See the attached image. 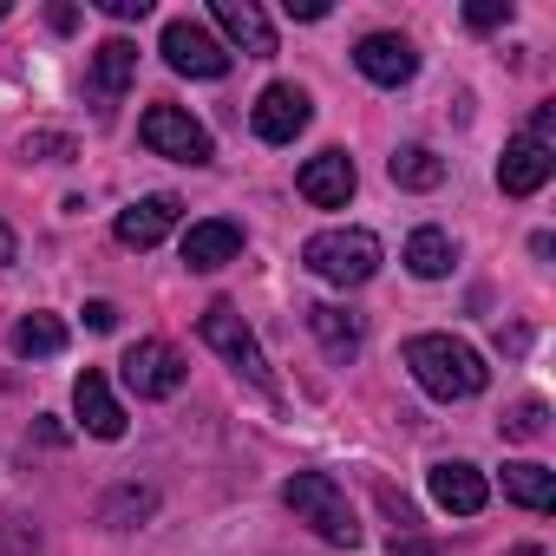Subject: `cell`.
Instances as JSON below:
<instances>
[{
    "label": "cell",
    "instance_id": "6da1fadb",
    "mask_svg": "<svg viewBox=\"0 0 556 556\" xmlns=\"http://www.w3.org/2000/svg\"><path fill=\"white\" fill-rule=\"evenodd\" d=\"M406 367H413V380L432 400H478L484 380H491V367L478 361V348H465L452 334H413L406 341Z\"/></svg>",
    "mask_w": 556,
    "mask_h": 556
},
{
    "label": "cell",
    "instance_id": "7a4b0ae2",
    "mask_svg": "<svg viewBox=\"0 0 556 556\" xmlns=\"http://www.w3.org/2000/svg\"><path fill=\"white\" fill-rule=\"evenodd\" d=\"M282 504H289L295 523H308L321 543H334V549H354V543H361V517H354L348 491H341L328 471H295V478L282 484Z\"/></svg>",
    "mask_w": 556,
    "mask_h": 556
},
{
    "label": "cell",
    "instance_id": "3957f363",
    "mask_svg": "<svg viewBox=\"0 0 556 556\" xmlns=\"http://www.w3.org/2000/svg\"><path fill=\"white\" fill-rule=\"evenodd\" d=\"M302 262L334 289H361L367 275L380 268V236L374 229H321L302 242Z\"/></svg>",
    "mask_w": 556,
    "mask_h": 556
},
{
    "label": "cell",
    "instance_id": "277c9868",
    "mask_svg": "<svg viewBox=\"0 0 556 556\" xmlns=\"http://www.w3.org/2000/svg\"><path fill=\"white\" fill-rule=\"evenodd\" d=\"M197 334H203V341H210V348H216V354L249 380V387H262V393L275 387V380H268V361H262V348H255V334L242 328V315H236L229 302H210V308H203V321H197Z\"/></svg>",
    "mask_w": 556,
    "mask_h": 556
},
{
    "label": "cell",
    "instance_id": "5b68a950",
    "mask_svg": "<svg viewBox=\"0 0 556 556\" xmlns=\"http://www.w3.org/2000/svg\"><path fill=\"white\" fill-rule=\"evenodd\" d=\"M157 53H164V66L184 73V79H223V73H229V47H223L210 27H197V21H164Z\"/></svg>",
    "mask_w": 556,
    "mask_h": 556
},
{
    "label": "cell",
    "instance_id": "8992f818",
    "mask_svg": "<svg viewBox=\"0 0 556 556\" xmlns=\"http://www.w3.org/2000/svg\"><path fill=\"white\" fill-rule=\"evenodd\" d=\"M138 138H144L157 157H170V164H210V131H203L184 105H151V112L138 118Z\"/></svg>",
    "mask_w": 556,
    "mask_h": 556
},
{
    "label": "cell",
    "instance_id": "52a82bcc",
    "mask_svg": "<svg viewBox=\"0 0 556 556\" xmlns=\"http://www.w3.org/2000/svg\"><path fill=\"white\" fill-rule=\"evenodd\" d=\"M118 374H125V387H131L138 400H170L190 367H184V354H177L170 341H138V348H125Z\"/></svg>",
    "mask_w": 556,
    "mask_h": 556
},
{
    "label": "cell",
    "instance_id": "ba28073f",
    "mask_svg": "<svg viewBox=\"0 0 556 556\" xmlns=\"http://www.w3.org/2000/svg\"><path fill=\"white\" fill-rule=\"evenodd\" d=\"M308 118H315V105H308V92L289 86V79L262 86V99H255V112H249V125H255L262 144H295V138L308 131Z\"/></svg>",
    "mask_w": 556,
    "mask_h": 556
},
{
    "label": "cell",
    "instance_id": "9c48e42d",
    "mask_svg": "<svg viewBox=\"0 0 556 556\" xmlns=\"http://www.w3.org/2000/svg\"><path fill=\"white\" fill-rule=\"evenodd\" d=\"M131 79H138V47H131V40H105V47H92L86 99H92V112H99V118L131 92Z\"/></svg>",
    "mask_w": 556,
    "mask_h": 556
},
{
    "label": "cell",
    "instance_id": "30bf717a",
    "mask_svg": "<svg viewBox=\"0 0 556 556\" xmlns=\"http://www.w3.org/2000/svg\"><path fill=\"white\" fill-rule=\"evenodd\" d=\"M354 66H361V79H374V86H406V79L419 73V53H413L406 34H367V40L354 47Z\"/></svg>",
    "mask_w": 556,
    "mask_h": 556
},
{
    "label": "cell",
    "instance_id": "8fae6325",
    "mask_svg": "<svg viewBox=\"0 0 556 556\" xmlns=\"http://www.w3.org/2000/svg\"><path fill=\"white\" fill-rule=\"evenodd\" d=\"M549 170H556V151H549V144L510 138L504 157H497V190H504V197H536V190L549 184Z\"/></svg>",
    "mask_w": 556,
    "mask_h": 556
},
{
    "label": "cell",
    "instance_id": "7c38bea8",
    "mask_svg": "<svg viewBox=\"0 0 556 556\" xmlns=\"http://www.w3.org/2000/svg\"><path fill=\"white\" fill-rule=\"evenodd\" d=\"M354 184H361V170H354L348 151H321V157H308L302 177H295V190H302L315 210H341V203L354 197Z\"/></svg>",
    "mask_w": 556,
    "mask_h": 556
},
{
    "label": "cell",
    "instance_id": "4fadbf2b",
    "mask_svg": "<svg viewBox=\"0 0 556 556\" xmlns=\"http://www.w3.org/2000/svg\"><path fill=\"white\" fill-rule=\"evenodd\" d=\"M210 21H216L223 40H229L236 53H249V60H268V53H275V27H268V14L255 8V0H216Z\"/></svg>",
    "mask_w": 556,
    "mask_h": 556
},
{
    "label": "cell",
    "instance_id": "5bb4252c",
    "mask_svg": "<svg viewBox=\"0 0 556 556\" xmlns=\"http://www.w3.org/2000/svg\"><path fill=\"white\" fill-rule=\"evenodd\" d=\"M73 413H79V426H86L92 439H125V406L112 400V380H105L99 367H86V374L73 380Z\"/></svg>",
    "mask_w": 556,
    "mask_h": 556
},
{
    "label": "cell",
    "instance_id": "9a60e30c",
    "mask_svg": "<svg viewBox=\"0 0 556 556\" xmlns=\"http://www.w3.org/2000/svg\"><path fill=\"white\" fill-rule=\"evenodd\" d=\"M484 497H491V484H484L478 465H465V458L432 465V504H439V510H452V517H478Z\"/></svg>",
    "mask_w": 556,
    "mask_h": 556
},
{
    "label": "cell",
    "instance_id": "2e32d148",
    "mask_svg": "<svg viewBox=\"0 0 556 556\" xmlns=\"http://www.w3.org/2000/svg\"><path fill=\"white\" fill-rule=\"evenodd\" d=\"M242 255V229L229 223V216H210V223H190L184 229V262L197 268V275H210V268H223V262H236Z\"/></svg>",
    "mask_w": 556,
    "mask_h": 556
},
{
    "label": "cell",
    "instance_id": "e0dca14e",
    "mask_svg": "<svg viewBox=\"0 0 556 556\" xmlns=\"http://www.w3.org/2000/svg\"><path fill=\"white\" fill-rule=\"evenodd\" d=\"M177 229V197H144L131 210H118V242L125 249H157Z\"/></svg>",
    "mask_w": 556,
    "mask_h": 556
},
{
    "label": "cell",
    "instance_id": "ac0fdd59",
    "mask_svg": "<svg viewBox=\"0 0 556 556\" xmlns=\"http://www.w3.org/2000/svg\"><path fill=\"white\" fill-rule=\"evenodd\" d=\"M308 328H315V341L328 348V361H354L361 341H367L361 315H348V308H334V302H315V308H308Z\"/></svg>",
    "mask_w": 556,
    "mask_h": 556
},
{
    "label": "cell",
    "instance_id": "d6986e66",
    "mask_svg": "<svg viewBox=\"0 0 556 556\" xmlns=\"http://www.w3.org/2000/svg\"><path fill=\"white\" fill-rule=\"evenodd\" d=\"M8 348L21 361H53V354H66V321L60 315H21L14 334H8Z\"/></svg>",
    "mask_w": 556,
    "mask_h": 556
},
{
    "label": "cell",
    "instance_id": "ffe728a7",
    "mask_svg": "<svg viewBox=\"0 0 556 556\" xmlns=\"http://www.w3.org/2000/svg\"><path fill=\"white\" fill-rule=\"evenodd\" d=\"M504 497L543 517V510H556V471H543V465L517 458V465H504Z\"/></svg>",
    "mask_w": 556,
    "mask_h": 556
},
{
    "label": "cell",
    "instance_id": "44dd1931",
    "mask_svg": "<svg viewBox=\"0 0 556 556\" xmlns=\"http://www.w3.org/2000/svg\"><path fill=\"white\" fill-rule=\"evenodd\" d=\"M452 262H458V249H452L445 229H413V236H406V268L419 275V282H439V275H452Z\"/></svg>",
    "mask_w": 556,
    "mask_h": 556
},
{
    "label": "cell",
    "instance_id": "7402d4cb",
    "mask_svg": "<svg viewBox=\"0 0 556 556\" xmlns=\"http://www.w3.org/2000/svg\"><path fill=\"white\" fill-rule=\"evenodd\" d=\"M387 170H393V184H400V190H439V184H445V157H439V151H426V144H400Z\"/></svg>",
    "mask_w": 556,
    "mask_h": 556
},
{
    "label": "cell",
    "instance_id": "603a6c76",
    "mask_svg": "<svg viewBox=\"0 0 556 556\" xmlns=\"http://www.w3.org/2000/svg\"><path fill=\"white\" fill-rule=\"evenodd\" d=\"M21 157H27V164H34V157L66 164V157H73V138H60V131H27V138H21Z\"/></svg>",
    "mask_w": 556,
    "mask_h": 556
},
{
    "label": "cell",
    "instance_id": "cb8c5ba5",
    "mask_svg": "<svg viewBox=\"0 0 556 556\" xmlns=\"http://www.w3.org/2000/svg\"><path fill=\"white\" fill-rule=\"evenodd\" d=\"M543 419H549V413H543V400H523V406L504 419V439H543Z\"/></svg>",
    "mask_w": 556,
    "mask_h": 556
},
{
    "label": "cell",
    "instance_id": "d4e9b609",
    "mask_svg": "<svg viewBox=\"0 0 556 556\" xmlns=\"http://www.w3.org/2000/svg\"><path fill=\"white\" fill-rule=\"evenodd\" d=\"M504 21H510V0H471V8H465V27H478V34H491Z\"/></svg>",
    "mask_w": 556,
    "mask_h": 556
},
{
    "label": "cell",
    "instance_id": "484cf974",
    "mask_svg": "<svg viewBox=\"0 0 556 556\" xmlns=\"http://www.w3.org/2000/svg\"><path fill=\"white\" fill-rule=\"evenodd\" d=\"M144 510H151V491H118V497L105 504V523L118 530V517H144Z\"/></svg>",
    "mask_w": 556,
    "mask_h": 556
},
{
    "label": "cell",
    "instance_id": "4316f807",
    "mask_svg": "<svg viewBox=\"0 0 556 556\" xmlns=\"http://www.w3.org/2000/svg\"><path fill=\"white\" fill-rule=\"evenodd\" d=\"M99 14H112V21H144L151 0H99Z\"/></svg>",
    "mask_w": 556,
    "mask_h": 556
},
{
    "label": "cell",
    "instance_id": "83f0119b",
    "mask_svg": "<svg viewBox=\"0 0 556 556\" xmlns=\"http://www.w3.org/2000/svg\"><path fill=\"white\" fill-rule=\"evenodd\" d=\"M86 328H92V334H112V328H118V308H112V302H86Z\"/></svg>",
    "mask_w": 556,
    "mask_h": 556
},
{
    "label": "cell",
    "instance_id": "f1b7e54d",
    "mask_svg": "<svg viewBox=\"0 0 556 556\" xmlns=\"http://www.w3.org/2000/svg\"><path fill=\"white\" fill-rule=\"evenodd\" d=\"M295 21H328V0H289Z\"/></svg>",
    "mask_w": 556,
    "mask_h": 556
},
{
    "label": "cell",
    "instance_id": "f546056e",
    "mask_svg": "<svg viewBox=\"0 0 556 556\" xmlns=\"http://www.w3.org/2000/svg\"><path fill=\"white\" fill-rule=\"evenodd\" d=\"M14 255H21V242H14V229H8V223H0V268H8Z\"/></svg>",
    "mask_w": 556,
    "mask_h": 556
},
{
    "label": "cell",
    "instance_id": "4dcf8cb0",
    "mask_svg": "<svg viewBox=\"0 0 556 556\" xmlns=\"http://www.w3.org/2000/svg\"><path fill=\"white\" fill-rule=\"evenodd\" d=\"M0 21H8V0H0Z\"/></svg>",
    "mask_w": 556,
    "mask_h": 556
}]
</instances>
